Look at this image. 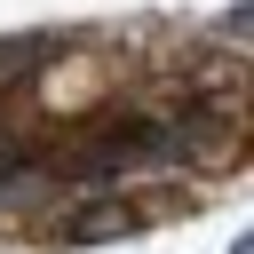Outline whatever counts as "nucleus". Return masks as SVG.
<instances>
[{
    "label": "nucleus",
    "mask_w": 254,
    "mask_h": 254,
    "mask_svg": "<svg viewBox=\"0 0 254 254\" xmlns=\"http://www.w3.org/2000/svg\"><path fill=\"white\" fill-rule=\"evenodd\" d=\"M143 214H135V198L127 190H95V198H79L71 214H64V238L71 246H103V238H127Z\"/></svg>",
    "instance_id": "1"
}]
</instances>
